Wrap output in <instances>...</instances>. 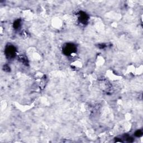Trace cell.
Returning <instances> with one entry per match:
<instances>
[{
    "label": "cell",
    "mask_w": 143,
    "mask_h": 143,
    "mask_svg": "<svg viewBox=\"0 0 143 143\" xmlns=\"http://www.w3.org/2000/svg\"><path fill=\"white\" fill-rule=\"evenodd\" d=\"M76 46L72 44H68L64 48V53L66 54L69 55L76 51Z\"/></svg>",
    "instance_id": "1"
},
{
    "label": "cell",
    "mask_w": 143,
    "mask_h": 143,
    "mask_svg": "<svg viewBox=\"0 0 143 143\" xmlns=\"http://www.w3.org/2000/svg\"><path fill=\"white\" fill-rule=\"evenodd\" d=\"M15 49L13 46H9L6 49V55L8 58H13L15 55Z\"/></svg>",
    "instance_id": "2"
},
{
    "label": "cell",
    "mask_w": 143,
    "mask_h": 143,
    "mask_svg": "<svg viewBox=\"0 0 143 143\" xmlns=\"http://www.w3.org/2000/svg\"><path fill=\"white\" fill-rule=\"evenodd\" d=\"M135 136H136L138 137H140V136H142L143 132L141 130H138V131H137L136 132H135Z\"/></svg>",
    "instance_id": "5"
},
{
    "label": "cell",
    "mask_w": 143,
    "mask_h": 143,
    "mask_svg": "<svg viewBox=\"0 0 143 143\" xmlns=\"http://www.w3.org/2000/svg\"><path fill=\"white\" fill-rule=\"evenodd\" d=\"M88 16L85 13H82L80 14V17H79V20L82 23H85L87 21Z\"/></svg>",
    "instance_id": "3"
},
{
    "label": "cell",
    "mask_w": 143,
    "mask_h": 143,
    "mask_svg": "<svg viewBox=\"0 0 143 143\" xmlns=\"http://www.w3.org/2000/svg\"><path fill=\"white\" fill-rule=\"evenodd\" d=\"M20 21H19V20H17V21H16L14 23V26L15 29H17V28L20 26Z\"/></svg>",
    "instance_id": "4"
}]
</instances>
